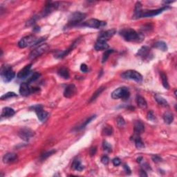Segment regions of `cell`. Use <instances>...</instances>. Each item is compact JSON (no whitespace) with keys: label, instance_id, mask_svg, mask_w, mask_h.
Instances as JSON below:
<instances>
[{"label":"cell","instance_id":"1","mask_svg":"<svg viewBox=\"0 0 177 177\" xmlns=\"http://www.w3.org/2000/svg\"><path fill=\"white\" fill-rule=\"evenodd\" d=\"M120 35L122 36L124 40L127 42H140L143 40L144 37L142 34L138 33L132 29H124L120 31Z\"/></svg>","mask_w":177,"mask_h":177},{"label":"cell","instance_id":"2","mask_svg":"<svg viewBox=\"0 0 177 177\" xmlns=\"http://www.w3.org/2000/svg\"><path fill=\"white\" fill-rule=\"evenodd\" d=\"M44 40H45L44 37L37 38L34 35L26 36L19 40V42H18V47L19 48L24 49L27 47H30V46L37 45V44H40L42 41H44Z\"/></svg>","mask_w":177,"mask_h":177},{"label":"cell","instance_id":"3","mask_svg":"<svg viewBox=\"0 0 177 177\" xmlns=\"http://www.w3.org/2000/svg\"><path fill=\"white\" fill-rule=\"evenodd\" d=\"M1 75L5 83H9L13 80L15 76V73L12 69V67L8 65H4L1 67Z\"/></svg>","mask_w":177,"mask_h":177},{"label":"cell","instance_id":"4","mask_svg":"<svg viewBox=\"0 0 177 177\" xmlns=\"http://www.w3.org/2000/svg\"><path fill=\"white\" fill-rule=\"evenodd\" d=\"M85 18H86V14L80 12L73 13L69 17L67 27H75V26H77L78 24H79L80 23L83 22Z\"/></svg>","mask_w":177,"mask_h":177},{"label":"cell","instance_id":"5","mask_svg":"<svg viewBox=\"0 0 177 177\" xmlns=\"http://www.w3.org/2000/svg\"><path fill=\"white\" fill-rule=\"evenodd\" d=\"M130 96L129 89L126 87H119L114 90L111 93V98L113 99H122L124 100L128 99Z\"/></svg>","mask_w":177,"mask_h":177},{"label":"cell","instance_id":"6","mask_svg":"<svg viewBox=\"0 0 177 177\" xmlns=\"http://www.w3.org/2000/svg\"><path fill=\"white\" fill-rule=\"evenodd\" d=\"M121 77L126 80H132L137 83H141L142 81V76L138 72L134 70H129L122 73Z\"/></svg>","mask_w":177,"mask_h":177},{"label":"cell","instance_id":"7","mask_svg":"<svg viewBox=\"0 0 177 177\" xmlns=\"http://www.w3.org/2000/svg\"><path fill=\"white\" fill-rule=\"evenodd\" d=\"M106 22L98 20L97 19H90L83 23L81 26L83 27H87L88 28H92V29H99L106 26Z\"/></svg>","mask_w":177,"mask_h":177},{"label":"cell","instance_id":"8","mask_svg":"<svg viewBox=\"0 0 177 177\" xmlns=\"http://www.w3.org/2000/svg\"><path fill=\"white\" fill-rule=\"evenodd\" d=\"M48 48L49 47L47 44H41L40 46H39L38 47H37V48L31 52V53L29 54V58L30 60H34V59L37 58V57L40 56L41 55L45 53L48 50Z\"/></svg>","mask_w":177,"mask_h":177},{"label":"cell","instance_id":"9","mask_svg":"<svg viewBox=\"0 0 177 177\" xmlns=\"http://www.w3.org/2000/svg\"><path fill=\"white\" fill-rule=\"evenodd\" d=\"M59 3L58 2H49L44 6V9L42 10L41 13L40 14L39 17H45L47 16L48 15L51 13L52 12H53L54 11L57 10L59 7Z\"/></svg>","mask_w":177,"mask_h":177},{"label":"cell","instance_id":"10","mask_svg":"<svg viewBox=\"0 0 177 177\" xmlns=\"http://www.w3.org/2000/svg\"><path fill=\"white\" fill-rule=\"evenodd\" d=\"M168 6H164V7L160 8V9H156V10H150V11H142L141 13H140V16H139V18L141 17H154V16L158 15L160 13L163 12L164 11L167 10L168 9Z\"/></svg>","mask_w":177,"mask_h":177},{"label":"cell","instance_id":"11","mask_svg":"<svg viewBox=\"0 0 177 177\" xmlns=\"http://www.w3.org/2000/svg\"><path fill=\"white\" fill-rule=\"evenodd\" d=\"M31 109H33L35 111L36 114H37V118H38V119L40 120L41 122H43L48 117V113L43 110L42 106L41 105L33 106H31Z\"/></svg>","mask_w":177,"mask_h":177},{"label":"cell","instance_id":"12","mask_svg":"<svg viewBox=\"0 0 177 177\" xmlns=\"http://www.w3.org/2000/svg\"><path fill=\"white\" fill-rule=\"evenodd\" d=\"M19 136L22 139V140H25V141H28L31 137L34 136V132L30 129L28 128H23L19 130V133H18Z\"/></svg>","mask_w":177,"mask_h":177},{"label":"cell","instance_id":"13","mask_svg":"<svg viewBox=\"0 0 177 177\" xmlns=\"http://www.w3.org/2000/svg\"><path fill=\"white\" fill-rule=\"evenodd\" d=\"M116 33V31L115 29H111V30H108L104 32H102L99 35L98 40L104 41V42H107L109 39L111 38Z\"/></svg>","mask_w":177,"mask_h":177},{"label":"cell","instance_id":"14","mask_svg":"<svg viewBox=\"0 0 177 177\" xmlns=\"http://www.w3.org/2000/svg\"><path fill=\"white\" fill-rule=\"evenodd\" d=\"M151 55V51L150 49L148 47H142L141 48L138 50L137 53L138 56L140 57L142 59H147L150 58V56Z\"/></svg>","mask_w":177,"mask_h":177},{"label":"cell","instance_id":"15","mask_svg":"<svg viewBox=\"0 0 177 177\" xmlns=\"http://www.w3.org/2000/svg\"><path fill=\"white\" fill-rule=\"evenodd\" d=\"M76 93V87L74 85H69L65 88V91H64V96L65 98H71L75 95Z\"/></svg>","mask_w":177,"mask_h":177},{"label":"cell","instance_id":"16","mask_svg":"<svg viewBox=\"0 0 177 177\" xmlns=\"http://www.w3.org/2000/svg\"><path fill=\"white\" fill-rule=\"evenodd\" d=\"M19 93L23 96H29L30 93L32 92L33 90L32 88L29 87V84L27 83H23L22 85H20L19 87Z\"/></svg>","mask_w":177,"mask_h":177},{"label":"cell","instance_id":"17","mask_svg":"<svg viewBox=\"0 0 177 177\" xmlns=\"http://www.w3.org/2000/svg\"><path fill=\"white\" fill-rule=\"evenodd\" d=\"M32 65H28L27 66H25L22 70L19 71V73H17V78L19 79H24V78H27L28 75H29L31 72V69Z\"/></svg>","mask_w":177,"mask_h":177},{"label":"cell","instance_id":"18","mask_svg":"<svg viewBox=\"0 0 177 177\" xmlns=\"http://www.w3.org/2000/svg\"><path fill=\"white\" fill-rule=\"evenodd\" d=\"M17 160V156L15 153H8L3 157V162L4 163H14Z\"/></svg>","mask_w":177,"mask_h":177},{"label":"cell","instance_id":"19","mask_svg":"<svg viewBox=\"0 0 177 177\" xmlns=\"http://www.w3.org/2000/svg\"><path fill=\"white\" fill-rule=\"evenodd\" d=\"M94 48L96 51L106 50V49L109 48V45L106 43V42L98 40L97 42L95 44Z\"/></svg>","mask_w":177,"mask_h":177},{"label":"cell","instance_id":"20","mask_svg":"<svg viewBox=\"0 0 177 177\" xmlns=\"http://www.w3.org/2000/svg\"><path fill=\"white\" fill-rule=\"evenodd\" d=\"M15 110L11 107H4L1 111V117L9 118L13 116L15 114Z\"/></svg>","mask_w":177,"mask_h":177},{"label":"cell","instance_id":"21","mask_svg":"<svg viewBox=\"0 0 177 177\" xmlns=\"http://www.w3.org/2000/svg\"><path fill=\"white\" fill-rule=\"evenodd\" d=\"M134 131L136 134H141L145 131V126L141 121H136L134 124Z\"/></svg>","mask_w":177,"mask_h":177},{"label":"cell","instance_id":"22","mask_svg":"<svg viewBox=\"0 0 177 177\" xmlns=\"http://www.w3.org/2000/svg\"><path fill=\"white\" fill-rule=\"evenodd\" d=\"M136 102L137 104L140 109H145L147 107V103L145 100V99L143 97L140 96H138L136 97Z\"/></svg>","mask_w":177,"mask_h":177},{"label":"cell","instance_id":"23","mask_svg":"<svg viewBox=\"0 0 177 177\" xmlns=\"http://www.w3.org/2000/svg\"><path fill=\"white\" fill-rule=\"evenodd\" d=\"M154 47L156 49H158L159 50L163 51H168V46L167 44L163 41H158L154 44Z\"/></svg>","mask_w":177,"mask_h":177},{"label":"cell","instance_id":"24","mask_svg":"<svg viewBox=\"0 0 177 177\" xmlns=\"http://www.w3.org/2000/svg\"><path fill=\"white\" fill-rule=\"evenodd\" d=\"M142 4L140 2H137L135 5V11H134V18L135 19H138L139 16L142 12Z\"/></svg>","mask_w":177,"mask_h":177},{"label":"cell","instance_id":"25","mask_svg":"<svg viewBox=\"0 0 177 177\" xmlns=\"http://www.w3.org/2000/svg\"><path fill=\"white\" fill-rule=\"evenodd\" d=\"M58 75L64 79H69V72L67 68H61L58 72Z\"/></svg>","mask_w":177,"mask_h":177},{"label":"cell","instance_id":"26","mask_svg":"<svg viewBox=\"0 0 177 177\" xmlns=\"http://www.w3.org/2000/svg\"><path fill=\"white\" fill-rule=\"evenodd\" d=\"M72 168L77 171H82L84 169V166L78 159H75L72 164Z\"/></svg>","mask_w":177,"mask_h":177},{"label":"cell","instance_id":"27","mask_svg":"<svg viewBox=\"0 0 177 177\" xmlns=\"http://www.w3.org/2000/svg\"><path fill=\"white\" fill-rule=\"evenodd\" d=\"M163 120L166 124H171L174 120L173 114L170 112H166L163 115Z\"/></svg>","mask_w":177,"mask_h":177},{"label":"cell","instance_id":"28","mask_svg":"<svg viewBox=\"0 0 177 177\" xmlns=\"http://www.w3.org/2000/svg\"><path fill=\"white\" fill-rule=\"evenodd\" d=\"M160 78H161L162 84H163V86L164 87V88H165L166 89H169V88H170V85H169V83H168L167 75L165 74V73H163V72H161V73H160Z\"/></svg>","mask_w":177,"mask_h":177},{"label":"cell","instance_id":"29","mask_svg":"<svg viewBox=\"0 0 177 177\" xmlns=\"http://www.w3.org/2000/svg\"><path fill=\"white\" fill-rule=\"evenodd\" d=\"M154 98H155L156 101L158 102V104H160V105H163V106L168 105V102H167L166 100H165L164 98L162 97V96H159V95L156 94L154 96Z\"/></svg>","mask_w":177,"mask_h":177},{"label":"cell","instance_id":"30","mask_svg":"<svg viewBox=\"0 0 177 177\" xmlns=\"http://www.w3.org/2000/svg\"><path fill=\"white\" fill-rule=\"evenodd\" d=\"M104 88H104V87H101L98 88L97 91H96V92H95V93L93 94L92 97H91V99H90V102H92V101L95 100H96V98H97L98 97V96H99L101 94V93H102V91H104Z\"/></svg>","mask_w":177,"mask_h":177},{"label":"cell","instance_id":"31","mask_svg":"<svg viewBox=\"0 0 177 177\" xmlns=\"http://www.w3.org/2000/svg\"><path fill=\"white\" fill-rule=\"evenodd\" d=\"M113 134V128L110 125H106L102 129V134L104 136H110Z\"/></svg>","mask_w":177,"mask_h":177},{"label":"cell","instance_id":"32","mask_svg":"<svg viewBox=\"0 0 177 177\" xmlns=\"http://www.w3.org/2000/svg\"><path fill=\"white\" fill-rule=\"evenodd\" d=\"M114 51L113 50V49H107V50H106L105 52H104V54H103L102 60V63H104V62L107 60V59L109 58V55H110L112 53H114Z\"/></svg>","mask_w":177,"mask_h":177},{"label":"cell","instance_id":"33","mask_svg":"<svg viewBox=\"0 0 177 177\" xmlns=\"http://www.w3.org/2000/svg\"><path fill=\"white\" fill-rule=\"evenodd\" d=\"M134 142H135V145L137 149H142L145 147L144 145V143L142 142L141 138L140 137L137 136L134 140Z\"/></svg>","mask_w":177,"mask_h":177},{"label":"cell","instance_id":"34","mask_svg":"<svg viewBox=\"0 0 177 177\" xmlns=\"http://www.w3.org/2000/svg\"><path fill=\"white\" fill-rule=\"evenodd\" d=\"M40 75H41L40 73H37V72H36V73H34L33 74L31 75L30 78H29V80H28V81H27V83L29 84V83H33V82H35V80H37L39 78H40Z\"/></svg>","mask_w":177,"mask_h":177},{"label":"cell","instance_id":"35","mask_svg":"<svg viewBox=\"0 0 177 177\" xmlns=\"http://www.w3.org/2000/svg\"><path fill=\"white\" fill-rule=\"evenodd\" d=\"M15 96H17V94H16L15 93L8 92V93H5L4 95H3V96L1 97V100H6V99H8V98H10L15 97Z\"/></svg>","mask_w":177,"mask_h":177},{"label":"cell","instance_id":"36","mask_svg":"<svg viewBox=\"0 0 177 177\" xmlns=\"http://www.w3.org/2000/svg\"><path fill=\"white\" fill-rule=\"evenodd\" d=\"M102 146H103V148H104V150L106 151V152H111V150H112V147H111V145L110 143H109L108 142H106L104 140V141H103V144H102Z\"/></svg>","mask_w":177,"mask_h":177},{"label":"cell","instance_id":"37","mask_svg":"<svg viewBox=\"0 0 177 177\" xmlns=\"http://www.w3.org/2000/svg\"><path fill=\"white\" fill-rule=\"evenodd\" d=\"M96 116L94 115V116H91V117L88 118L87 120L86 121H85V122H84V124H83L81 126H80V129H82L85 128V127H86V126L87 125V124H88V123H90V122H91V121H92L93 119L96 118Z\"/></svg>","mask_w":177,"mask_h":177},{"label":"cell","instance_id":"38","mask_svg":"<svg viewBox=\"0 0 177 177\" xmlns=\"http://www.w3.org/2000/svg\"><path fill=\"white\" fill-rule=\"evenodd\" d=\"M53 153H55V150H51V151H49V152H45V153L43 154L41 156V159L42 160L47 159L48 157L50 156L51 155L53 154Z\"/></svg>","mask_w":177,"mask_h":177},{"label":"cell","instance_id":"39","mask_svg":"<svg viewBox=\"0 0 177 177\" xmlns=\"http://www.w3.org/2000/svg\"><path fill=\"white\" fill-rule=\"evenodd\" d=\"M116 121H117L118 126L120 127H123L124 124H125V121H124V118L122 117V116H118V117L117 118V120Z\"/></svg>","mask_w":177,"mask_h":177},{"label":"cell","instance_id":"40","mask_svg":"<svg viewBox=\"0 0 177 177\" xmlns=\"http://www.w3.org/2000/svg\"><path fill=\"white\" fill-rule=\"evenodd\" d=\"M155 118V116L154 114L153 111H150L147 114V119L150 120H154Z\"/></svg>","mask_w":177,"mask_h":177},{"label":"cell","instance_id":"41","mask_svg":"<svg viewBox=\"0 0 177 177\" xmlns=\"http://www.w3.org/2000/svg\"><path fill=\"white\" fill-rule=\"evenodd\" d=\"M101 162L104 164V165H107L109 162V158H108L107 156H104L101 158Z\"/></svg>","mask_w":177,"mask_h":177},{"label":"cell","instance_id":"42","mask_svg":"<svg viewBox=\"0 0 177 177\" xmlns=\"http://www.w3.org/2000/svg\"><path fill=\"white\" fill-rule=\"evenodd\" d=\"M152 160H153V161L155 162V163H159V162L162 160L161 158L158 155H154L153 156H152Z\"/></svg>","mask_w":177,"mask_h":177},{"label":"cell","instance_id":"43","mask_svg":"<svg viewBox=\"0 0 177 177\" xmlns=\"http://www.w3.org/2000/svg\"><path fill=\"white\" fill-rule=\"evenodd\" d=\"M112 163H113V164H114V166H118V165H120L121 161L118 158H114V159H113Z\"/></svg>","mask_w":177,"mask_h":177},{"label":"cell","instance_id":"44","mask_svg":"<svg viewBox=\"0 0 177 177\" xmlns=\"http://www.w3.org/2000/svg\"><path fill=\"white\" fill-rule=\"evenodd\" d=\"M80 70H81V71H83V73H87V72L88 71V67L85 64H83V65H81V66H80Z\"/></svg>","mask_w":177,"mask_h":177},{"label":"cell","instance_id":"45","mask_svg":"<svg viewBox=\"0 0 177 177\" xmlns=\"http://www.w3.org/2000/svg\"><path fill=\"white\" fill-rule=\"evenodd\" d=\"M96 152H97V148H96V147H91V150H90V154H91V156H93L96 154Z\"/></svg>","mask_w":177,"mask_h":177},{"label":"cell","instance_id":"46","mask_svg":"<svg viewBox=\"0 0 177 177\" xmlns=\"http://www.w3.org/2000/svg\"><path fill=\"white\" fill-rule=\"evenodd\" d=\"M124 169L125 170L126 173L128 174H131V170L130 168H129V166L127 165H124Z\"/></svg>","mask_w":177,"mask_h":177},{"label":"cell","instance_id":"47","mask_svg":"<svg viewBox=\"0 0 177 177\" xmlns=\"http://www.w3.org/2000/svg\"><path fill=\"white\" fill-rule=\"evenodd\" d=\"M140 176H147V174L146 173H145V170H141V171H140Z\"/></svg>","mask_w":177,"mask_h":177},{"label":"cell","instance_id":"48","mask_svg":"<svg viewBox=\"0 0 177 177\" xmlns=\"http://www.w3.org/2000/svg\"><path fill=\"white\" fill-rule=\"evenodd\" d=\"M142 159V157H139L138 158H137V162H138V163H140V162H141V160Z\"/></svg>","mask_w":177,"mask_h":177}]
</instances>
